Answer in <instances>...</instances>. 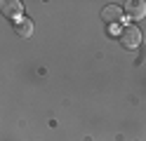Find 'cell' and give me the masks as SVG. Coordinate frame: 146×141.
Listing matches in <instances>:
<instances>
[{
  "label": "cell",
  "mask_w": 146,
  "mask_h": 141,
  "mask_svg": "<svg viewBox=\"0 0 146 141\" xmlns=\"http://www.w3.org/2000/svg\"><path fill=\"white\" fill-rule=\"evenodd\" d=\"M0 12H3L7 19H14V21H19L24 17V5L19 0H0Z\"/></svg>",
  "instance_id": "7a4b0ae2"
},
{
  "label": "cell",
  "mask_w": 146,
  "mask_h": 141,
  "mask_svg": "<svg viewBox=\"0 0 146 141\" xmlns=\"http://www.w3.org/2000/svg\"><path fill=\"white\" fill-rule=\"evenodd\" d=\"M123 7H118V5H106L102 9V19L106 24H118V21H123Z\"/></svg>",
  "instance_id": "277c9868"
},
{
  "label": "cell",
  "mask_w": 146,
  "mask_h": 141,
  "mask_svg": "<svg viewBox=\"0 0 146 141\" xmlns=\"http://www.w3.org/2000/svg\"><path fill=\"white\" fill-rule=\"evenodd\" d=\"M141 42V31L137 26H125L120 31V45L125 50H137Z\"/></svg>",
  "instance_id": "6da1fadb"
},
{
  "label": "cell",
  "mask_w": 146,
  "mask_h": 141,
  "mask_svg": "<svg viewBox=\"0 0 146 141\" xmlns=\"http://www.w3.org/2000/svg\"><path fill=\"white\" fill-rule=\"evenodd\" d=\"M123 12L130 17V19L139 21V19H144V17H146V3H144V0H130V3L125 5Z\"/></svg>",
  "instance_id": "3957f363"
},
{
  "label": "cell",
  "mask_w": 146,
  "mask_h": 141,
  "mask_svg": "<svg viewBox=\"0 0 146 141\" xmlns=\"http://www.w3.org/2000/svg\"><path fill=\"white\" fill-rule=\"evenodd\" d=\"M33 28H35V26H33L31 19H29V17H21L19 21L14 24V33L19 35V38H31V35H33Z\"/></svg>",
  "instance_id": "5b68a950"
}]
</instances>
